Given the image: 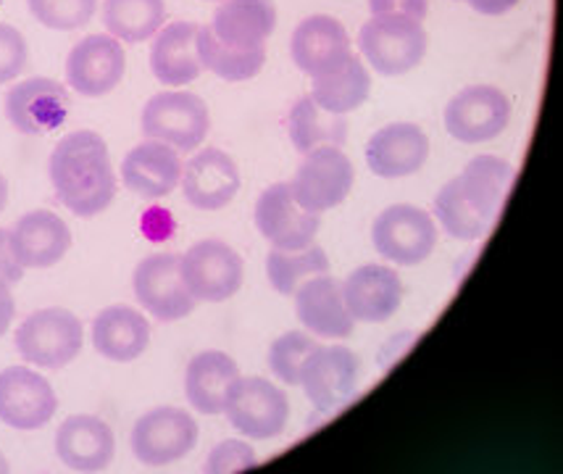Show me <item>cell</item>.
I'll list each match as a JSON object with an SVG mask.
<instances>
[{"mask_svg": "<svg viewBox=\"0 0 563 474\" xmlns=\"http://www.w3.org/2000/svg\"><path fill=\"white\" fill-rule=\"evenodd\" d=\"M516 179L514 166L498 156H477L434 198V217L453 240L485 238Z\"/></svg>", "mask_w": 563, "mask_h": 474, "instance_id": "6da1fadb", "label": "cell"}, {"mask_svg": "<svg viewBox=\"0 0 563 474\" xmlns=\"http://www.w3.org/2000/svg\"><path fill=\"white\" fill-rule=\"evenodd\" d=\"M48 175L56 198L74 217H98L117 198L109 145L92 130L69 132L51 153Z\"/></svg>", "mask_w": 563, "mask_h": 474, "instance_id": "7a4b0ae2", "label": "cell"}, {"mask_svg": "<svg viewBox=\"0 0 563 474\" xmlns=\"http://www.w3.org/2000/svg\"><path fill=\"white\" fill-rule=\"evenodd\" d=\"M140 130L145 140H161L179 153H190L203 145L211 130L209 106L196 92L164 90L145 103Z\"/></svg>", "mask_w": 563, "mask_h": 474, "instance_id": "3957f363", "label": "cell"}, {"mask_svg": "<svg viewBox=\"0 0 563 474\" xmlns=\"http://www.w3.org/2000/svg\"><path fill=\"white\" fill-rule=\"evenodd\" d=\"M13 343L26 364L40 366V370H64L82 351L85 327L71 311L53 306V309L30 313L19 324Z\"/></svg>", "mask_w": 563, "mask_h": 474, "instance_id": "277c9868", "label": "cell"}, {"mask_svg": "<svg viewBox=\"0 0 563 474\" xmlns=\"http://www.w3.org/2000/svg\"><path fill=\"white\" fill-rule=\"evenodd\" d=\"M427 43L421 22L404 16H372L358 32V48L366 64L385 77L417 69L427 56Z\"/></svg>", "mask_w": 563, "mask_h": 474, "instance_id": "5b68a950", "label": "cell"}, {"mask_svg": "<svg viewBox=\"0 0 563 474\" xmlns=\"http://www.w3.org/2000/svg\"><path fill=\"white\" fill-rule=\"evenodd\" d=\"M185 287L198 304H224L243 287L245 264L240 253L224 240H200L183 253Z\"/></svg>", "mask_w": 563, "mask_h": 474, "instance_id": "8992f818", "label": "cell"}, {"mask_svg": "<svg viewBox=\"0 0 563 474\" xmlns=\"http://www.w3.org/2000/svg\"><path fill=\"white\" fill-rule=\"evenodd\" d=\"M372 243L382 258L400 266L427 262L438 245V227L424 209L411 203H395L374 219Z\"/></svg>", "mask_w": 563, "mask_h": 474, "instance_id": "52a82bcc", "label": "cell"}, {"mask_svg": "<svg viewBox=\"0 0 563 474\" xmlns=\"http://www.w3.org/2000/svg\"><path fill=\"white\" fill-rule=\"evenodd\" d=\"M132 453L145 466H166L185 459L198 445V422L177 406H158L132 427Z\"/></svg>", "mask_w": 563, "mask_h": 474, "instance_id": "ba28073f", "label": "cell"}, {"mask_svg": "<svg viewBox=\"0 0 563 474\" xmlns=\"http://www.w3.org/2000/svg\"><path fill=\"white\" fill-rule=\"evenodd\" d=\"M227 419L238 432L253 440H272L285 432L290 400L269 379L240 377L227 398Z\"/></svg>", "mask_w": 563, "mask_h": 474, "instance_id": "9c48e42d", "label": "cell"}, {"mask_svg": "<svg viewBox=\"0 0 563 474\" xmlns=\"http://www.w3.org/2000/svg\"><path fill=\"white\" fill-rule=\"evenodd\" d=\"M179 262L183 256L177 253H153L137 264L135 275H132V290H135L137 304L158 322H179V319L190 317L198 304L185 287Z\"/></svg>", "mask_w": 563, "mask_h": 474, "instance_id": "30bf717a", "label": "cell"}, {"mask_svg": "<svg viewBox=\"0 0 563 474\" xmlns=\"http://www.w3.org/2000/svg\"><path fill=\"white\" fill-rule=\"evenodd\" d=\"M353 164L338 145H321L306 153L295 172L290 190L306 211L321 213L340 206L353 190Z\"/></svg>", "mask_w": 563, "mask_h": 474, "instance_id": "8fae6325", "label": "cell"}, {"mask_svg": "<svg viewBox=\"0 0 563 474\" xmlns=\"http://www.w3.org/2000/svg\"><path fill=\"white\" fill-rule=\"evenodd\" d=\"M511 122V100L493 85H472L455 92L445 106V130L466 145H479L506 132Z\"/></svg>", "mask_w": 563, "mask_h": 474, "instance_id": "7c38bea8", "label": "cell"}, {"mask_svg": "<svg viewBox=\"0 0 563 474\" xmlns=\"http://www.w3.org/2000/svg\"><path fill=\"white\" fill-rule=\"evenodd\" d=\"M361 362L347 345H319L300 370V387L313 409L330 414L358 390Z\"/></svg>", "mask_w": 563, "mask_h": 474, "instance_id": "4fadbf2b", "label": "cell"}, {"mask_svg": "<svg viewBox=\"0 0 563 474\" xmlns=\"http://www.w3.org/2000/svg\"><path fill=\"white\" fill-rule=\"evenodd\" d=\"M256 227L272 249L300 251L317 240L319 213L306 211L290 190V183H277L261 192L256 203Z\"/></svg>", "mask_w": 563, "mask_h": 474, "instance_id": "5bb4252c", "label": "cell"}, {"mask_svg": "<svg viewBox=\"0 0 563 474\" xmlns=\"http://www.w3.org/2000/svg\"><path fill=\"white\" fill-rule=\"evenodd\" d=\"M126 56L111 35H87L66 58V85L85 98H103L124 79Z\"/></svg>", "mask_w": 563, "mask_h": 474, "instance_id": "9a60e30c", "label": "cell"}, {"mask_svg": "<svg viewBox=\"0 0 563 474\" xmlns=\"http://www.w3.org/2000/svg\"><path fill=\"white\" fill-rule=\"evenodd\" d=\"M5 119L22 135H43L58 130L69 117L71 96L51 77H32L5 92Z\"/></svg>", "mask_w": 563, "mask_h": 474, "instance_id": "2e32d148", "label": "cell"}, {"mask_svg": "<svg viewBox=\"0 0 563 474\" xmlns=\"http://www.w3.org/2000/svg\"><path fill=\"white\" fill-rule=\"evenodd\" d=\"M58 398L48 379L26 366L0 372V422L13 430H40L53 419Z\"/></svg>", "mask_w": 563, "mask_h": 474, "instance_id": "e0dca14e", "label": "cell"}, {"mask_svg": "<svg viewBox=\"0 0 563 474\" xmlns=\"http://www.w3.org/2000/svg\"><path fill=\"white\" fill-rule=\"evenodd\" d=\"M290 56L303 75L313 79L327 77L343 69L347 58L353 56L351 37L338 19L317 13V16H308L295 26Z\"/></svg>", "mask_w": 563, "mask_h": 474, "instance_id": "ac0fdd59", "label": "cell"}, {"mask_svg": "<svg viewBox=\"0 0 563 474\" xmlns=\"http://www.w3.org/2000/svg\"><path fill=\"white\" fill-rule=\"evenodd\" d=\"M343 298L355 322L379 324L398 313L404 304V283L390 266L364 264L347 275Z\"/></svg>", "mask_w": 563, "mask_h": 474, "instance_id": "d6986e66", "label": "cell"}, {"mask_svg": "<svg viewBox=\"0 0 563 474\" xmlns=\"http://www.w3.org/2000/svg\"><path fill=\"white\" fill-rule=\"evenodd\" d=\"M179 185L187 203L200 211H219L240 192V169L230 153L203 148L190 158V164H185Z\"/></svg>", "mask_w": 563, "mask_h": 474, "instance_id": "ffe728a7", "label": "cell"}, {"mask_svg": "<svg viewBox=\"0 0 563 474\" xmlns=\"http://www.w3.org/2000/svg\"><path fill=\"white\" fill-rule=\"evenodd\" d=\"M429 158V137L421 126L404 122L387 124L366 143V164L382 179L417 175Z\"/></svg>", "mask_w": 563, "mask_h": 474, "instance_id": "44dd1931", "label": "cell"}, {"mask_svg": "<svg viewBox=\"0 0 563 474\" xmlns=\"http://www.w3.org/2000/svg\"><path fill=\"white\" fill-rule=\"evenodd\" d=\"M183 158L179 151L161 140H145L124 156L122 183L126 190L145 200L166 198L183 183Z\"/></svg>", "mask_w": 563, "mask_h": 474, "instance_id": "7402d4cb", "label": "cell"}, {"mask_svg": "<svg viewBox=\"0 0 563 474\" xmlns=\"http://www.w3.org/2000/svg\"><path fill=\"white\" fill-rule=\"evenodd\" d=\"M11 249L24 269L56 266L71 249V232L53 211H30L11 227Z\"/></svg>", "mask_w": 563, "mask_h": 474, "instance_id": "603a6c76", "label": "cell"}, {"mask_svg": "<svg viewBox=\"0 0 563 474\" xmlns=\"http://www.w3.org/2000/svg\"><path fill=\"white\" fill-rule=\"evenodd\" d=\"M295 311L300 324L317 338H351L355 319L343 298V283L330 275L306 279L295 290Z\"/></svg>", "mask_w": 563, "mask_h": 474, "instance_id": "cb8c5ba5", "label": "cell"}, {"mask_svg": "<svg viewBox=\"0 0 563 474\" xmlns=\"http://www.w3.org/2000/svg\"><path fill=\"white\" fill-rule=\"evenodd\" d=\"M56 453L74 472H100L113 462L117 438L103 419L74 414L56 430Z\"/></svg>", "mask_w": 563, "mask_h": 474, "instance_id": "d4e9b609", "label": "cell"}, {"mask_svg": "<svg viewBox=\"0 0 563 474\" xmlns=\"http://www.w3.org/2000/svg\"><path fill=\"white\" fill-rule=\"evenodd\" d=\"M92 345L109 362L130 364L151 345V324L132 306H109L92 322Z\"/></svg>", "mask_w": 563, "mask_h": 474, "instance_id": "484cf974", "label": "cell"}, {"mask_svg": "<svg viewBox=\"0 0 563 474\" xmlns=\"http://www.w3.org/2000/svg\"><path fill=\"white\" fill-rule=\"evenodd\" d=\"M277 26L274 0H221L213 11L211 30L230 48H258L266 45Z\"/></svg>", "mask_w": 563, "mask_h": 474, "instance_id": "4316f807", "label": "cell"}, {"mask_svg": "<svg viewBox=\"0 0 563 474\" xmlns=\"http://www.w3.org/2000/svg\"><path fill=\"white\" fill-rule=\"evenodd\" d=\"M240 379L234 359L224 351H200L185 372V396L200 414H224L232 385Z\"/></svg>", "mask_w": 563, "mask_h": 474, "instance_id": "83f0119b", "label": "cell"}, {"mask_svg": "<svg viewBox=\"0 0 563 474\" xmlns=\"http://www.w3.org/2000/svg\"><path fill=\"white\" fill-rule=\"evenodd\" d=\"M198 24L192 22H172L161 26L151 48V71L161 85H179L196 82L203 71L196 51Z\"/></svg>", "mask_w": 563, "mask_h": 474, "instance_id": "f1b7e54d", "label": "cell"}, {"mask_svg": "<svg viewBox=\"0 0 563 474\" xmlns=\"http://www.w3.org/2000/svg\"><path fill=\"white\" fill-rule=\"evenodd\" d=\"M287 126H290V140L295 151L303 153V156L308 151L321 148V145H338V148H343L347 140V119L343 113L324 111L311 96H303L292 106Z\"/></svg>", "mask_w": 563, "mask_h": 474, "instance_id": "f546056e", "label": "cell"}, {"mask_svg": "<svg viewBox=\"0 0 563 474\" xmlns=\"http://www.w3.org/2000/svg\"><path fill=\"white\" fill-rule=\"evenodd\" d=\"M196 51L200 66L213 71L217 77L227 79V82H245V79H253L266 64V45L247 51L230 48V45H224L217 35H213L211 24L198 26Z\"/></svg>", "mask_w": 563, "mask_h": 474, "instance_id": "4dcf8cb0", "label": "cell"}, {"mask_svg": "<svg viewBox=\"0 0 563 474\" xmlns=\"http://www.w3.org/2000/svg\"><path fill=\"white\" fill-rule=\"evenodd\" d=\"M164 22V0H106L103 3V24L119 43H145L158 35Z\"/></svg>", "mask_w": 563, "mask_h": 474, "instance_id": "1f68e13d", "label": "cell"}, {"mask_svg": "<svg viewBox=\"0 0 563 474\" xmlns=\"http://www.w3.org/2000/svg\"><path fill=\"white\" fill-rule=\"evenodd\" d=\"M368 92H372V77H368L366 64L358 56H351L343 69L313 79L311 98L324 111L343 113L345 117V113L361 109L366 103Z\"/></svg>", "mask_w": 563, "mask_h": 474, "instance_id": "d6a6232c", "label": "cell"}, {"mask_svg": "<svg viewBox=\"0 0 563 474\" xmlns=\"http://www.w3.org/2000/svg\"><path fill=\"white\" fill-rule=\"evenodd\" d=\"M330 275V258L321 245H308L300 251H282L272 249L266 256V277H269L272 287L282 296H295L306 279Z\"/></svg>", "mask_w": 563, "mask_h": 474, "instance_id": "836d02e7", "label": "cell"}, {"mask_svg": "<svg viewBox=\"0 0 563 474\" xmlns=\"http://www.w3.org/2000/svg\"><path fill=\"white\" fill-rule=\"evenodd\" d=\"M319 343L306 332H285L269 349V370L285 385H300V370Z\"/></svg>", "mask_w": 563, "mask_h": 474, "instance_id": "e575fe53", "label": "cell"}, {"mask_svg": "<svg viewBox=\"0 0 563 474\" xmlns=\"http://www.w3.org/2000/svg\"><path fill=\"white\" fill-rule=\"evenodd\" d=\"M32 16L48 30L71 32L90 24L96 16L98 0H26Z\"/></svg>", "mask_w": 563, "mask_h": 474, "instance_id": "d590c367", "label": "cell"}, {"mask_svg": "<svg viewBox=\"0 0 563 474\" xmlns=\"http://www.w3.org/2000/svg\"><path fill=\"white\" fill-rule=\"evenodd\" d=\"M256 464L258 456L251 443H243V440H221L217 449H211L203 470L209 474H234L253 470Z\"/></svg>", "mask_w": 563, "mask_h": 474, "instance_id": "8d00e7d4", "label": "cell"}, {"mask_svg": "<svg viewBox=\"0 0 563 474\" xmlns=\"http://www.w3.org/2000/svg\"><path fill=\"white\" fill-rule=\"evenodd\" d=\"M26 40L16 26L0 24V85H9L26 66Z\"/></svg>", "mask_w": 563, "mask_h": 474, "instance_id": "74e56055", "label": "cell"}, {"mask_svg": "<svg viewBox=\"0 0 563 474\" xmlns=\"http://www.w3.org/2000/svg\"><path fill=\"white\" fill-rule=\"evenodd\" d=\"M372 16H404L413 22H424L429 3L427 0H368Z\"/></svg>", "mask_w": 563, "mask_h": 474, "instance_id": "f35d334b", "label": "cell"}, {"mask_svg": "<svg viewBox=\"0 0 563 474\" xmlns=\"http://www.w3.org/2000/svg\"><path fill=\"white\" fill-rule=\"evenodd\" d=\"M24 277V266L16 262L11 249V232L9 230H0V279L9 285L22 283Z\"/></svg>", "mask_w": 563, "mask_h": 474, "instance_id": "ab89813d", "label": "cell"}, {"mask_svg": "<svg viewBox=\"0 0 563 474\" xmlns=\"http://www.w3.org/2000/svg\"><path fill=\"white\" fill-rule=\"evenodd\" d=\"M466 3L482 16H503V13L514 11L519 0H466Z\"/></svg>", "mask_w": 563, "mask_h": 474, "instance_id": "60d3db41", "label": "cell"}, {"mask_svg": "<svg viewBox=\"0 0 563 474\" xmlns=\"http://www.w3.org/2000/svg\"><path fill=\"white\" fill-rule=\"evenodd\" d=\"M13 313H16V304H13L11 285L0 279V338L9 332V327L13 322Z\"/></svg>", "mask_w": 563, "mask_h": 474, "instance_id": "b9f144b4", "label": "cell"}, {"mask_svg": "<svg viewBox=\"0 0 563 474\" xmlns=\"http://www.w3.org/2000/svg\"><path fill=\"white\" fill-rule=\"evenodd\" d=\"M5 203H9V183H5V177L0 175V213H3Z\"/></svg>", "mask_w": 563, "mask_h": 474, "instance_id": "7bdbcfd3", "label": "cell"}, {"mask_svg": "<svg viewBox=\"0 0 563 474\" xmlns=\"http://www.w3.org/2000/svg\"><path fill=\"white\" fill-rule=\"evenodd\" d=\"M0 472H9V462H5L3 453H0Z\"/></svg>", "mask_w": 563, "mask_h": 474, "instance_id": "ee69618b", "label": "cell"}]
</instances>
